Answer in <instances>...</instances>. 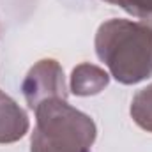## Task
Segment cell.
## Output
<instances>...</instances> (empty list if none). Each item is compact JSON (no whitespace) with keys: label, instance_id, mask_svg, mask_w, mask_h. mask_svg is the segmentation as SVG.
I'll use <instances>...</instances> for the list:
<instances>
[{"label":"cell","instance_id":"1","mask_svg":"<svg viewBox=\"0 0 152 152\" xmlns=\"http://www.w3.org/2000/svg\"><path fill=\"white\" fill-rule=\"evenodd\" d=\"M96 51L112 76L124 85L152 76V28L143 23L104 21L96 34Z\"/></svg>","mask_w":152,"mask_h":152},{"label":"cell","instance_id":"2","mask_svg":"<svg viewBox=\"0 0 152 152\" xmlns=\"http://www.w3.org/2000/svg\"><path fill=\"white\" fill-rule=\"evenodd\" d=\"M37 124L32 133V152H90L96 124L88 115L51 97L36 108Z\"/></svg>","mask_w":152,"mask_h":152},{"label":"cell","instance_id":"3","mask_svg":"<svg viewBox=\"0 0 152 152\" xmlns=\"http://www.w3.org/2000/svg\"><path fill=\"white\" fill-rule=\"evenodd\" d=\"M23 94L32 110H36L39 104L51 97L66 99V81L64 71L58 66L57 60H41L36 64L23 81Z\"/></svg>","mask_w":152,"mask_h":152},{"label":"cell","instance_id":"4","mask_svg":"<svg viewBox=\"0 0 152 152\" xmlns=\"http://www.w3.org/2000/svg\"><path fill=\"white\" fill-rule=\"evenodd\" d=\"M28 131L27 113L0 90V143H12Z\"/></svg>","mask_w":152,"mask_h":152},{"label":"cell","instance_id":"5","mask_svg":"<svg viewBox=\"0 0 152 152\" xmlns=\"http://www.w3.org/2000/svg\"><path fill=\"white\" fill-rule=\"evenodd\" d=\"M108 80L110 78L103 69L92 64H81L73 71L71 90L76 96H94L108 85Z\"/></svg>","mask_w":152,"mask_h":152},{"label":"cell","instance_id":"6","mask_svg":"<svg viewBox=\"0 0 152 152\" xmlns=\"http://www.w3.org/2000/svg\"><path fill=\"white\" fill-rule=\"evenodd\" d=\"M131 115L142 129L152 133V85L134 96L131 103Z\"/></svg>","mask_w":152,"mask_h":152},{"label":"cell","instance_id":"7","mask_svg":"<svg viewBox=\"0 0 152 152\" xmlns=\"http://www.w3.org/2000/svg\"><path fill=\"white\" fill-rule=\"evenodd\" d=\"M113 4L120 5L124 11L138 18L152 16V0H113Z\"/></svg>","mask_w":152,"mask_h":152},{"label":"cell","instance_id":"8","mask_svg":"<svg viewBox=\"0 0 152 152\" xmlns=\"http://www.w3.org/2000/svg\"><path fill=\"white\" fill-rule=\"evenodd\" d=\"M106 2H112V4H113V0H106Z\"/></svg>","mask_w":152,"mask_h":152}]
</instances>
